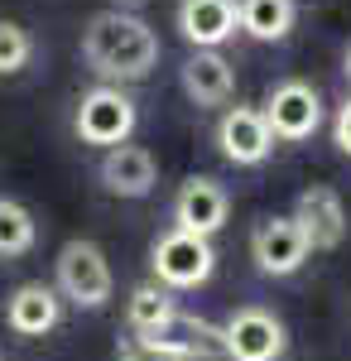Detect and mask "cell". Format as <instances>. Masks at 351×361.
<instances>
[{"instance_id":"18","label":"cell","mask_w":351,"mask_h":361,"mask_svg":"<svg viewBox=\"0 0 351 361\" xmlns=\"http://www.w3.org/2000/svg\"><path fill=\"white\" fill-rule=\"evenodd\" d=\"M34 241H39V222H34V212H29L25 202H15V197H0V255H5V260L29 255Z\"/></svg>"},{"instance_id":"11","label":"cell","mask_w":351,"mask_h":361,"mask_svg":"<svg viewBox=\"0 0 351 361\" xmlns=\"http://www.w3.org/2000/svg\"><path fill=\"white\" fill-rule=\"evenodd\" d=\"M144 337V342H154V347H164V352H173V357L183 361H216L226 357V347H221V328L216 323H207V318H192V313H173L168 323H159L154 333H135Z\"/></svg>"},{"instance_id":"9","label":"cell","mask_w":351,"mask_h":361,"mask_svg":"<svg viewBox=\"0 0 351 361\" xmlns=\"http://www.w3.org/2000/svg\"><path fill=\"white\" fill-rule=\"evenodd\" d=\"M216 149L241 169H255L274 154V135L265 126V116L255 106H226V116L216 121Z\"/></svg>"},{"instance_id":"15","label":"cell","mask_w":351,"mask_h":361,"mask_svg":"<svg viewBox=\"0 0 351 361\" xmlns=\"http://www.w3.org/2000/svg\"><path fill=\"white\" fill-rule=\"evenodd\" d=\"M183 92H188V102L197 111L226 106L231 92H236V73L216 49H192V58L183 63Z\"/></svg>"},{"instance_id":"5","label":"cell","mask_w":351,"mask_h":361,"mask_svg":"<svg viewBox=\"0 0 351 361\" xmlns=\"http://www.w3.org/2000/svg\"><path fill=\"white\" fill-rule=\"evenodd\" d=\"M221 347H226V361H279L289 347V333L270 308H236L221 323Z\"/></svg>"},{"instance_id":"10","label":"cell","mask_w":351,"mask_h":361,"mask_svg":"<svg viewBox=\"0 0 351 361\" xmlns=\"http://www.w3.org/2000/svg\"><path fill=\"white\" fill-rule=\"evenodd\" d=\"M250 255H255V265H260V275H294L303 270V260H308V241L298 236L294 217H265V222L250 231Z\"/></svg>"},{"instance_id":"20","label":"cell","mask_w":351,"mask_h":361,"mask_svg":"<svg viewBox=\"0 0 351 361\" xmlns=\"http://www.w3.org/2000/svg\"><path fill=\"white\" fill-rule=\"evenodd\" d=\"M121 361H183V357H173V352H164V347H154V342H144V337H125L121 342V352H116Z\"/></svg>"},{"instance_id":"21","label":"cell","mask_w":351,"mask_h":361,"mask_svg":"<svg viewBox=\"0 0 351 361\" xmlns=\"http://www.w3.org/2000/svg\"><path fill=\"white\" fill-rule=\"evenodd\" d=\"M332 140H337V149L351 154V97L337 106V121H332Z\"/></svg>"},{"instance_id":"4","label":"cell","mask_w":351,"mask_h":361,"mask_svg":"<svg viewBox=\"0 0 351 361\" xmlns=\"http://www.w3.org/2000/svg\"><path fill=\"white\" fill-rule=\"evenodd\" d=\"M135 102L121 92V87H92V92H82L78 102V116H73V130H78L82 145H101V149H116V145H125L130 130H135Z\"/></svg>"},{"instance_id":"2","label":"cell","mask_w":351,"mask_h":361,"mask_svg":"<svg viewBox=\"0 0 351 361\" xmlns=\"http://www.w3.org/2000/svg\"><path fill=\"white\" fill-rule=\"evenodd\" d=\"M54 275H58V299H68V304H78V308H106L111 289H116L106 250L97 246V241H68V246L58 250Z\"/></svg>"},{"instance_id":"3","label":"cell","mask_w":351,"mask_h":361,"mask_svg":"<svg viewBox=\"0 0 351 361\" xmlns=\"http://www.w3.org/2000/svg\"><path fill=\"white\" fill-rule=\"evenodd\" d=\"M149 265H154V284L164 289H197L207 284L216 270V250L207 236H192V231H164L154 250H149Z\"/></svg>"},{"instance_id":"12","label":"cell","mask_w":351,"mask_h":361,"mask_svg":"<svg viewBox=\"0 0 351 361\" xmlns=\"http://www.w3.org/2000/svg\"><path fill=\"white\" fill-rule=\"evenodd\" d=\"M101 188L116 197H149L154 193V183H159V164H154V154L144 149V145H116L101 154Z\"/></svg>"},{"instance_id":"19","label":"cell","mask_w":351,"mask_h":361,"mask_svg":"<svg viewBox=\"0 0 351 361\" xmlns=\"http://www.w3.org/2000/svg\"><path fill=\"white\" fill-rule=\"evenodd\" d=\"M29 58H34L29 29H20L15 20H0V78H5V73H20Z\"/></svg>"},{"instance_id":"16","label":"cell","mask_w":351,"mask_h":361,"mask_svg":"<svg viewBox=\"0 0 351 361\" xmlns=\"http://www.w3.org/2000/svg\"><path fill=\"white\" fill-rule=\"evenodd\" d=\"M236 15H241V29L260 44H279L298 20L294 0H236Z\"/></svg>"},{"instance_id":"8","label":"cell","mask_w":351,"mask_h":361,"mask_svg":"<svg viewBox=\"0 0 351 361\" xmlns=\"http://www.w3.org/2000/svg\"><path fill=\"white\" fill-rule=\"evenodd\" d=\"M294 226H298V236L308 241V250H337L347 241V207H342V197L332 188L313 183L294 202Z\"/></svg>"},{"instance_id":"6","label":"cell","mask_w":351,"mask_h":361,"mask_svg":"<svg viewBox=\"0 0 351 361\" xmlns=\"http://www.w3.org/2000/svg\"><path fill=\"white\" fill-rule=\"evenodd\" d=\"M260 116H265V126H270L274 140H308L323 126V97H318V87L289 78V82L270 87Z\"/></svg>"},{"instance_id":"13","label":"cell","mask_w":351,"mask_h":361,"mask_svg":"<svg viewBox=\"0 0 351 361\" xmlns=\"http://www.w3.org/2000/svg\"><path fill=\"white\" fill-rule=\"evenodd\" d=\"M236 0H178V34L192 49H221L226 39H236Z\"/></svg>"},{"instance_id":"1","label":"cell","mask_w":351,"mask_h":361,"mask_svg":"<svg viewBox=\"0 0 351 361\" xmlns=\"http://www.w3.org/2000/svg\"><path fill=\"white\" fill-rule=\"evenodd\" d=\"M82 58L97 78L106 82H140L159 63V34L140 15L125 10H101L82 29Z\"/></svg>"},{"instance_id":"17","label":"cell","mask_w":351,"mask_h":361,"mask_svg":"<svg viewBox=\"0 0 351 361\" xmlns=\"http://www.w3.org/2000/svg\"><path fill=\"white\" fill-rule=\"evenodd\" d=\"M178 313L173 304V289H164V284H135L130 289V304H125V323H130V333H154L159 323H168Z\"/></svg>"},{"instance_id":"14","label":"cell","mask_w":351,"mask_h":361,"mask_svg":"<svg viewBox=\"0 0 351 361\" xmlns=\"http://www.w3.org/2000/svg\"><path fill=\"white\" fill-rule=\"evenodd\" d=\"M63 318V299L54 284H20L5 304V328L15 337H44L58 328Z\"/></svg>"},{"instance_id":"7","label":"cell","mask_w":351,"mask_h":361,"mask_svg":"<svg viewBox=\"0 0 351 361\" xmlns=\"http://www.w3.org/2000/svg\"><path fill=\"white\" fill-rule=\"evenodd\" d=\"M226 217H231V197L207 173H192L188 183L178 188V197H173V222H178V231H192V236H207L212 241L216 231L226 226Z\"/></svg>"},{"instance_id":"22","label":"cell","mask_w":351,"mask_h":361,"mask_svg":"<svg viewBox=\"0 0 351 361\" xmlns=\"http://www.w3.org/2000/svg\"><path fill=\"white\" fill-rule=\"evenodd\" d=\"M140 5H149V0H111V10H125V15H135Z\"/></svg>"},{"instance_id":"23","label":"cell","mask_w":351,"mask_h":361,"mask_svg":"<svg viewBox=\"0 0 351 361\" xmlns=\"http://www.w3.org/2000/svg\"><path fill=\"white\" fill-rule=\"evenodd\" d=\"M347 78H351V49H347Z\"/></svg>"}]
</instances>
